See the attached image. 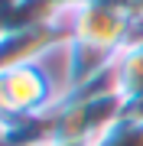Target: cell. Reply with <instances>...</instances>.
<instances>
[{
	"instance_id": "obj_1",
	"label": "cell",
	"mask_w": 143,
	"mask_h": 146,
	"mask_svg": "<svg viewBox=\"0 0 143 146\" xmlns=\"http://www.w3.org/2000/svg\"><path fill=\"white\" fill-rule=\"evenodd\" d=\"M52 101L46 75L39 72V65H10L0 68V114L7 117H23L33 114Z\"/></svg>"
}]
</instances>
